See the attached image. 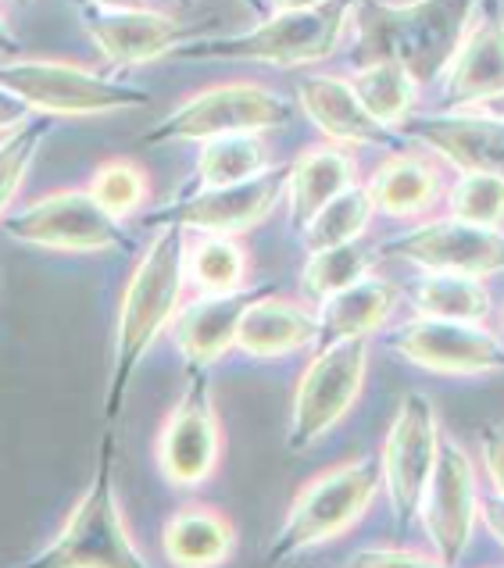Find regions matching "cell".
Listing matches in <instances>:
<instances>
[{
	"label": "cell",
	"instance_id": "15",
	"mask_svg": "<svg viewBox=\"0 0 504 568\" xmlns=\"http://www.w3.org/2000/svg\"><path fill=\"white\" fill-rule=\"evenodd\" d=\"M380 254L409 262L422 272H462L486 280V275L504 272V230L441 215L386 240Z\"/></svg>",
	"mask_w": 504,
	"mask_h": 568
},
{
	"label": "cell",
	"instance_id": "34",
	"mask_svg": "<svg viewBox=\"0 0 504 568\" xmlns=\"http://www.w3.org/2000/svg\"><path fill=\"white\" fill-rule=\"evenodd\" d=\"M51 129H54L51 115H37L0 140V219L8 215L14 197H19L32 161H37L43 140L51 136Z\"/></svg>",
	"mask_w": 504,
	"mask_h": 568
},
{
	"label": "cell",
	"instance_id": "1",
	"mask_svg": "<svg viewBox=\"0 0 504 568\" xmlns=\"http://www.w3.org/2000/svg\"><path fill=\"white\" fill-rule=\"evenodd\" d=\"M187 233L183 230H158L148 247L140 251L129 283L119 301L115 318V339H111V368H108V389H104V418L115 422L125 408L129 386H133L143 358L151 347L172 326L187 286Z\"/></svg>",
	"mask_w": 504,
	"mask_h": 568
},
{
	"label": "cell",
	"instance_id": "10",
	"mask_svg": "<svg viewBox=\"0 0 504 568\" xmlns=\"http://www.w3.org/2000/svg\"><path fill=\"white\" fill-rule=\"evenodd\" d=\"M158 473L175 490H198L222 462V422L211 397L208 368H190L154 444Z\"/></svg>",
	"mask_w": 504,
	"mask_h": 568
},
{
	"label": "cell",
	"instance_id": "46",
	"mask_svg": "<svg viewBox=\"0 0 504 568\" xmlns=\"http://www.w3.org/2000/svg\"><path fill=\"white\" fill-rule=\"evenodd\" d=\"M0 140H4V136H0Z\"/></svg>",
	"mask_w": 504,
	"mask_h": 568
},
{
	"label": "cell",
	"instance_id": "16",
	"mask_svg": "<svg viewBox=\"0 0 504 568\" xmlns=\"http://www.w3.org/2000/svg\"><path fill=\"white\" fill-rule=\"evenodd\" d=\"M79 19H83L101 58L115 64V69L158 61L198 37L190 26L148 4H97V0H83Z\"/></svg>",
	"mask_w": 504,
	"mask_h": 568
},
{
	"label": "cell",
	"instance_id": "24",
	"mask_svg": "<svg viewBox=\"0 0 504 568\" xmlns=\"http://www.w3.org/2000/svg\"><path fill=\"white\" fill-rule=\"evenodd\" d=\"M397 301L401 294L390 280H383L376 272L362 275V280L336 290L333 297L319 304V344L380 333L390 315H394Z\"/></svg>",
	"mask_w": 504,
	"mask_h": 568
},
{
	"label": "cell",
	"instance_id": "20",
	"mask_svg": "<svg viewBox=\"0 0 504 568\" xmlns=\"http://www.w3.org/2000/svg\"><path fill=\"white\" fill-rule=\"evenodd\" d=\"M441 83V104L447 111L480 104L504 90V14L480 11L458 51L451 54Z\"/></svg>",
	"mask_w": 504,
	"mask_h": 568
},
{
	"label": "cell",
	"instance_id": "14",
	"mask_svg": "<svg viewBox=\"0 0 504 568\" xmlns=\"http://www.w3.org/2000/svg\"><path fill=\"white\" fill-rule=\"evenodd\" d=\"M480 497L483 494L476 479V462L468 458V450L458 440L444 436L433 476L419 505L422 532H426L430 550L441 565H458L468 555L480 526Z\"/></svg>",
	"mask_w": 504,
	"mask_h": 568
},
{
	"label": "cell",
	"instance_id": "23",
	"mask_svg": "<svg viewBox=\"0 0 504 568\" xmlns=\"http://www.w3.org/2000/svg\"><path fill=\"white\" fill-rule=\"evenodd\" d=\"M357 183V161L347 148L336 143H319L294 158V165H286V193L283 201L290 207V225L301 233V225L315 215V211L333 201L336 193Z\"/></svg>",
	"mask_w": 504,
	"mask_h": 568
},
{
	"label": "cell",
	"instance_id": "11",
	"mask_svg": "<svg viewBox=\"0 0 504 568\" xmlns=\"http://www.w3.org/2000/svg\"><path fill=\"white\" fill-rule=\"evenodd\" d=\"M441 440H444V433H441V415H436L433 397L409 389L397 404L394 422H390L383 450H380L383 490H386L390 511H394L397 526L404 529L419 518V505L433 476L436 454H441Z\"/></svg>",
	"mask_w": 504,
	"mask_h": 568
},
{
	"label": "cell",
	"instance_id": "43",
	"mask_svg": "<svg viewBox=\"0 0 504 568\" xmlns=\"http://www.w3.org/2000/svg\"><path fill=\"white\" fill-rule=\"evenodd\" d=\"M240 4H248V8H269V0H240Z\"/></svg>",
	"mask_w": 504,
	"mask_h": 568
},
{
	"label": "cell",
	"instance_id": "25",
	"mask_svg": "<svg viewBox=\"0 0 504 568\" xmlns=\"http://www.w3.org/2000/svg\"><path fill=\"white\" fill-rule=\"evenodd\" d=\"M236 547V526L230 515L208 505H190L179 508L165 529H161V550L172 565L183 568H211L230 561Z\"/></svg>",
	"mask_w": 504,
	"mask_h": 568
},
{
	"label": "cell",
	"instance_id": "45",
	"mask_svg": "<svg viewBox=\"0 0 504 568\" xmlns=\"http://www.w3.org/2000/svg\"><path fill=\"white\" fill-rule=\"evenodd\" d=\"M19 4H32V0H19Z\"/></svg>",
	"mask_w": 504,
	"mask_h": 568
},
{
	"label": "cell",
	"instance_id": "39",
	"mask_svg": "<svg viewBox=\"0 0 504 568\" xmlns=\"http://www.w3.org/2000/svg\"><path fill=\"white\" fill-rule=\"evenodd\" d=\"M22 54V40L14 37L11 22L4 19V11H0V58H19Z\"/></svg>",
	"mask_w": 504,
	"mask_h": 568
},
{
	"label": "cell",
	"instance_id": "36",
	"mask_svg": "<svg viewBox=\"0 0 504 568\" xmlns=\"http://www.w3.org/2000/svg\"><path fill=\"white\" fill-rule=\"evenodd\" d=\"M480 462L491 494L504 497V422H491L480 429Z\"/></svg>",
	"mask_w": 504,
	"mask_h": 568
},
{
	"label": "cell",
	"instance_id": "27",
	"mask_svg": "<svg viewBox=\"0 0 504 568\" xmlns=\"http://www.w3.org/2000/svg\"><path fill=\"white\" fill-rule=\"evenodd\" d=\"M412 304L419 315L451 322H483L494 307L491 290L480 275L462 272H426L412 290Z\"/></svg>",
	"mask_w": 504,
	"mask_h": 568
},
{
	"label": "cell",
	"instance_id": "38",
	"mask_svg": "<svg viewBox=\"0 0 504 568\" xmlns=\"http://www.w3.org/2000/svg\"><path fill=\"white\" fill-rule=\"evenodd\" d=\"M480 526L504 547V497L497 494H483L480 497Z\"/></svg>",
	"mask_w": 504,
	"mask_h": 568
},
{
	"label": "cell",
	"instance_id": "30",
	"mask_svg": "<svg viewBox=\"0 0 504 568\" xmlns=\"http://www.w3.org/2000/svg\"><path fill=\"white\" fill-rule=\"evenodd\" d=\"M372 215H376L372 193L362 183L347 186L301 225L304 251H322V247H336V243H347V240H362Z\"/></svg>",
	"mask_w": 504,
	"mask_h": 568
},
{
	"label": "cell",
	"instance_id": "28",
	"mask_svg": "<svg viewBox=\"0 0 504 568\" xmlns=\"http://www.w3.org/2000/svg\"><path fill=\"white\" fill-rule=\"evenodd\" d=\"M187 283L201 294H230V290L248 286L251 257L248 247L230 233H201L198 243H190L187 257Z\"/></svg>",
	"mask_w": 504,
	"mask_h": 568
},
{
	"label": "cell",
	"instance_id": "32",
	"mask_svg": "<svg viewBox=\"0 0 504 568\" xmlns=\"http://www.w3.org/2000/svg\"><path fill=\"white\" fill-rule=\"evenodd\" d=\"M444 215L504 230V175L494 172H462L444 193Z\"/></svg>",
	"mask_w": 504,
	"mask_h": 568
},
{
	"label": "cell",
	"instance_id": "29",
	"mask_svg": "<svg viewBox=\"0 0 504 568\" xmlns=\"http://www.w3.org/2000/svg\"><path fill=\"white\" fill-rule=\"evenodd\" d=\"M269 165L265 133H225L201 143L193 175H198V186H230L265 172Z\"/></svg>",
	"mask_w": 504,
	"mask_h": 568
},
{
	"label": "cell",
	"instance_id": "40",
	"mask_svg": "<svg viewBox=\"0 0 504 568\" xmlns=\"http://www.w3.org/2000/svg\"><path fill=\"white\" fill-rule=\"evenodd\" d=\"M454 111H473V115H486V119H504V90L486 97L480 104H468V108H454Z\"/></svg>",
	"mask_w": 504,
	"mask_h": 568
},
{
	"label": "cell",
	"instance_id": "13",
	"mask_svg": "<svg viewBox=\"0 0 504 568\" xmlns=\"http://www.w3.org/2000/svg\"><path fill=\"white\" fill-rule=\"evenodd\" d=\"M390 354L444 379L504 376V344L491 329H483V322L419 315L390 336Z\"/></svg>",
	"mask_w": 504,
	"mask_h": 568
},
{
	"label": "cell",
	"instance_id": "6",
	"mask_svg": "<svg viewBox=\"0 0 504 568\" xmlns=\"http://www.w3.org/2000/svg\"><path fill=\"white\" fill-rule=\"evenodd\" d=\"M0 233L26 247L61 254H119L137 247L125 222L111 215L87 186L43 193L26 207L8 211L0 219Z\"/></svg>",
	"mask_w": 504,
	"mask_h": 568
},
{
	"label": "cell",
	"instance_id": "18",
	"mask_svg": "<svg viewBox=\"0 0 504 568\" xmlns=\"http://www.w3.org/2000/svg\"><path fill=\"white\" fill-rule=\"evenodd\" d=\"M404 136L426 143V151L444 158L458 172H494L504 175V119L473 115V111H441L430 119H409Z\"/></svg>",
	"mask_w": 504,
	"mask_h": 568
},
{
	"label": "cell",
	"instance_id": "35",
	"mask_svg": "<svg viewBox=\"0 0 504 568\" xmlns=\"http://www.w3.org/2000/svg\"><path fill=\"white\" fill-rule=\"evenodd\" d=\"M351 565L362 568H394V565H441L433 550H419L409 544H372L365 550H357Z\"/></svg>",
	"mask_w": 504,
	"mask_h": 568
},
{
	"label": "cell",
	"instance_id": "12",
	"mask_svg": "<svg viewBox=\"0 0 504 568\" xmlns=\"http://www.w3.org/2000/svg\"><path fill=\"white\" fill-rule=\"evenodd\" d=\"M286 193V169H265L243 183L198 186L187 197L143 215V230H183V233H230L240 236L262 225Z\"/></svg>",
	"mask_w": 504,
	"mask_h": 568
},
{
	"label": "cell",
	"instance_id": "26",
	"mask_svg": "<svg viewBox=\"0 0 504 568\" xmlns=\"http://www.w3.org/2000/svg\"><path fill=\"white\" fill-rule=\"evenodd\" d=\"M351 87L362 97V104L372 111V119H380L390 129H401L412 119L419 90H422V83L409 72V64H401L394 58L357 64L351 75Z\"/></svg>",
	"mask_w": 504,
	"mask_h": 568
},
{
	"label": "cell",
	"instance_id": "17",
	"mask_svg": "<svg viewBox=\"0 0 504 568\" xmlns=\"http://www.w3.org/2000/svg\"><path fill=\"white\" fill-rule=\"evenodd\" d=\"M301 111L322 136L336 148H401V129H390L380 119H372V111L362 104V97L354 93L351 79L344 75H308L298 83Z\"/></svg>",
	"mask_w": 504,
	"mask_h": 568
},
{
	"label": "cell",
	"instance_id": "19",
	"mask_svg": "<svg viewBox=\"0 0 504 568\" xmlns=\"http://www.w3.org/2000/svg\"><path fill=\"white\" fill-rule=\"evenodd\" d=\"M272 290L269 283L262 286H240L230 294H201V301H190L187 307H179L172 318V339L175 351L183 354V362L190 368H211L219 358H225L236 347L240 318L248 312V304Z\"/></svg>",
	"mask_w": 504,
	"mask_h": 568
},
{
	"label": "cell",
	"instance_id": "5",
	"mask_svg": "<svg viewBox=\"0 0 504 568\" xmlns=\"http://www.w3.org/2000/svg\"><path fill=\"white\" fill-rule=\"evenodd\" d=\"M37 568H143L148 558L129 532L111 473V440H104L97 473L64 518L61 532L32 558Z\"/></svg>",
	"mask_w": 504,
	"mask_h": 568
},
{
	"label": "cell",
	"instance_id": "42",
	"mask_svg": "<svg viewBox=\"0 0 504 568\" xmlns=\"http://www.w3.org/2000/svg\"><path fill=\"white\" fill-rule=\"evenodd\" d=\"M97 4H148V0H97Z\"/></svg>",
	"mask_w": 504,
	"mask_h": 568
},
{
	"label": "cell",
	"instance_id": "4",
	"mask_svg": "<svg viewBox=\"0 0 504 568\" xmlns=\"http://www.w3.org/2000/svg\"><path fill=\"white\" fill-rule=\"evenodd\" d=\"M380 490V458H351L333 468H322L319 476H312L298 490L294 505H290L283 526L269 547V565L294 561L347 537L369 515V508L376 505Z\"/></svg>",
	"mask_w": 504,
	"mask_h": 568
},
{
	"label": "cell",
	"instance_id": "44",
	"mask_svg": "<svg viewBox=\"0 0 504 568\" xmlns=\"http://www.w3.org/2000/svg\"><path fill=\"white\" fill-rule=\"evenodd\" d=\"M175 4H193V0H175Z\"/></svg>",
	"mask_w": 504,
	"mask_h": 568
},
{
	"label": "cell",
	"instance_id": "21",
	"mask_svg": "<svg viewBox=\"0 0 504 568\" xmlns=\"http://www.w3.org/2000/svg\"><path fill=\"white\" fill-rule=\"evenodd\" d=\"M365 190L390 219H422L444 197V158L433 151L397 148L372 169Z\"/></svg>",
	"mask_w": 504,
	"mask_h": 568
},
{
	"label": "cell",
	"instance_id": "33",
	"mask_svg": "<svg viewBox=\"0 0 504 568\" xmlns=\"http://www.w3.org/2000/svg\"><path fill=\"white\" fill-rule=\"evenodd\" d=\"M87 190L101 201L111 215L129 219L151 201V175L133 158H108L93 169Z\"/></svg>",
	"mask_w": 504,
	"mask_h": 568
},
{
	"label": "cell",
	"instance_id": "31",
	"mask_svg": "<svg viewBox=\"0 0 504 568\" xmlns=\"http://www.w3.org/2000/svg\"><path fill=\"white\" fill-rule=\"evenodd\" d=\"M376 262V251L365 247L362 240H347L336 243V247H322V251H308V262L301 268V290L308 301H326L336 290L351 286L354 280L372 272Z\"/></svg>",
	"mask_w": 504,
	"mask_h": 568
},
{
	"label": "cell",
	"instance_id": "2",
	"mask_svg": "<svg viewBox=\"0 0 504 568\" xmlns=\"http://www.w3.org/2000/svg\"><path fill=\"white\" fill-rule=\"evenodd\" d=\"M483 0H357L354 8V61L369 64L394 58L409 64L422 87L444 75L451 54L480 14Z\"/></svg>",
	"mask_w": 504,
	"mask_h": 568
},
{
	"label": "cell",
	"instance_id": "7",
	"mask_svg": "<svg viewBox=\"0 0 504 568\" xmlns=\"http://www.w3.org/2000/svg\"><path fill=\"white\" fill-rule=\"evenodd\" d=\"M0 83L14 90L37 115L51 119H101L151 104V93L129 83H115L72 61L51 58H11L0 61Z\"/></svg>",
	"mask_w": 504,
	"mask_h": 568
},
{
	"label": "cell",
	"instance_id": "9",
	"mask_svg": "<svg viewBox=\"0 0 504 568\" xmlns=\"http://www.w3.org/2000/svg\"><path fill=\"white\" fill-rule=\"evenodd\" d=\"M369 354H372L369 336H351V339L322 344L315 358L304 365L294 389V408H290V429H286L290 454L312 450L351 415V408L365 389Z\"/></svg>",
	"mask_w": 504,
	"mask_h": 568
},
{
	"label": "cell",
	"instance_id": "8",
	"mask_svg": "<svg viewBox=\"0 0 504 568\" xmlns=\"http://www.w3.org/2000/svg\"><path fill=\"white\" fill-rule=\"evenodd\" d=\"M294 119V104L283 93L262 83H219L190 93L165 119L140 136L143 148H165V143H204L225 133H272Z\"/></svg>",
	"mask_w": 504,
	"mask_h": 568
},
{
	"label": "cell",
	"instance_id": "37",
	"mask_svg": "<svg viewBox=\"0 0 504 568\" xmlns=\"http://www.w3.org/2000/svg\"><path fill=\"white\" fill-rule=\"evenodd\" d=\"M29 119H37V111H32L19 93L0 83V136L14 133V129L26 125Z\"/></svg>",
	"mask_w": 504,
	"mask_h": 568
},
{
	"label": "cell",
	"instance_id": "22",
	"mask_svg": "<svg viewBox=\"0 0 504 568\" xmlns=\"http://www.w3.org/2000/svg\"><path fill=\"white\" fill-rule=\"evenodd\" d=\"M319 344V312L283 294H258L240 318L236 351L258 362H275L301 354L304 347Z\"/></svg>",
	"mask_w": 504,
	"mask_h": 568
},
{
	"label": "cell",
	"instance_id": "3",
	"mask_svg": "<svg viewBox=\"0 0 504 568\" xmlns=\"http://www.w3.org/2000/svg\"><path fill=\"white\" fill-rule=\"evenodd\" d=\"M357 0H326L315 8L269 11L262 22L233 37H204L175 47L172 58L183 61H236L275 64V69H308L330 61L344 43Z\"/></svg>",
	"mask_w": 504,
	"mask_h": 568
},
{
	"label": "cell",
	"instance_id": "41",
	"mask_svg": "<svg viewBox=\"0 0 504 568\" xmlns=\"http://www.w3.org/2000/svg\"><path fill=\"white\" fill-rule=\"evenodd\" d=\"M315 4H326V0H269L272 11H286V8H315Z\"/></svg>",
	"mask_w": 504,
	"mask_h": 568
}]
</instances>
